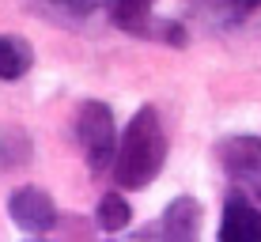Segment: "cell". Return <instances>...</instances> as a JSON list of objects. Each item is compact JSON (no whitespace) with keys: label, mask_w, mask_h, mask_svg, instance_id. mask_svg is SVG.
<instances>
[{"label":"cell","mask_w":261,"mask_h":242,"mask_svg":"<svg viewBox=\"0 0 261 242\" xmlns=\"http://www.w3.org/2000/svg\"><path fill=\"white\" fill-rule=\"evenodd\" d=\"M167 159V132L163 121H159L155 106H144V110L133 114L129 129L121 132V144L114 151V182L121 190H140L151 178L163 170Z\"/></svg>","instance_id":"6da1fadb"},{"label":"cell","mask_w":261,"mask_h":242,"mask_svg":"<svg viewBox=\"0 0 261 242\" xmlns=\"http://www.w3.org/2000/svg\"><path fill=\"white\" fill-rule=\"evenodd\" d=\"M220 163L231 178L261 197V137H231L220 144Z\"/></svg>","instance_id":"277c9868"},{"label":"cell","mask_w":261,"mask_h":242,"mask_svg":"<svg viewBox=\"0 0 261 242\" xmlns=\"http://www.w3.org/2000/svg\"><path fill=\"white\" fill-rule=\"evenodd\" d=\"M53 4L68 8V12H76V15H87V12H95V8L110 4V0H53Z\"/></svg>","instance_id":"8fae6325"},{"label":"cell","mask_w":261,"mask_h":242,"mask_svg":"<svg viewBox=\"0 0 261 242\" xmlns=\"http://www.w3.org/2000/svg\"><path fill=\"white\" fill-rule=\"evenodd\" d=\"M201 227V204L193 197H178L163 216V235L167 238H193Z\"/></svg>","instance_id":"ba28073f"},{"label":"cell","mask_w":261,"mask_h":242,"mask_svg":"<svg viewBox=\"0 0 261 242\" xmlns=\"http://www.w3.org/2000/svg\"><path fill=\"white\" fill-rule=\"evenodd\" d=\"M220 242H261V208L250 204V197L231 193L223 201Z\"/></svg>","instance_id":"5b68a950"},{"label":"cell","mask_w":261,"mask_h":242,"mask_svg":"<svg viewBox=\"0 0 261 242\" xmlns=\"http://www.w3.org/2000/svg\"><path fill=\"white\" fill-rule=\"evenodd\" d=\"M34 65L31 42L19 34H0V79H23Z\"/></svg>","instance_id":"52a82bcc"},{"label":"cell","mask_w":261,"mask_h":242,"mask_svg":"<svg viewBox=\"0 0 261 242\" xmlns=\"http://www.w3.org/2000/svg\"><path fill=\"white\" fill-rule=\"evenodd\" d=\"M95 220H98L102 231H125L129 220H133V208H129V201H125L121 193H106L102 201H98V208H95Z\"/></svg>","instance_id":"9c48e42d"},{"label":"cell","mask_w":261,"mask_h":242,"mask_svg":"<svg viewBox=\"0 0 261 242\" xmlns=\"http://www.w3.org/2000/svg\"><path fill=\"white\" fill-rule=\"evenodd\" d=\"M208 4H212V12H220L227 23H235V19H246L261 0H208Z\"/></svg>","instance_id":"30bf717a"},{"label":"cell","mask_w":261,"mask_h":242,"mask_svg":"<svg viewBox=\"0 0 261 242\" xmlns=\"http://www.w3.org/2000/svg\"><path fill=\"white\" fill-rule=\"evenodd\" d=\"M76 137L87 151V163H91L95 174H102L106 167L114 163V151H118V125H114V114L106 102H84L76 114Z\"/></svg>","instance_id":"7a4b0ae2"},{"label":"cell","mask_w":261,"mask_h":242,"mask_svg":"<svg viewBox=\"0 0 261 242\" xmlns=\"http://www.w3.org/2000/svg\"><path fill=\"white\" fill-rule=\"evenodd\" d=\"M8 216L27 235H46L53 223H57V204H53V197L46 190L23 185V190H15L8 197Z\"/></svg>","instance_id":"3957f363"},{"label":"cell","mask_w":261,"mask_h":242,"mask_svg":"<svg viewBox=\"0 0 261 242\" xmlns=\"http://www.w3.org/2000/svg\"><path fill=\"white\" fill-rule=\"evenodd\" d=\"M110 19L121 31L148 38L155 31V0H110Z\"/></svg>","instance_id":"8992f818"}]
</instances>
